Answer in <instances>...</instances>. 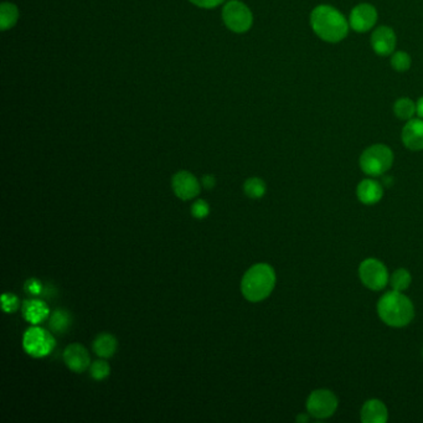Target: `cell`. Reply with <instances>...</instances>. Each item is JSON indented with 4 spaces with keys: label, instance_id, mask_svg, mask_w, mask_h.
<instances>
[{
    "label": "cell",
    "instance_id": "cell-1",
    "mask_svg": "<svg viewBox=\"0 0 423 423\" xmlns=\"http://www.w3.org/2000/svg\"><path fill=\"white\" fill-rule=\"evenodd\" d=\"M313 31L322 40L337 44L343 41L349 33V21L340 11L330 6H319L311 14Z\"/></svg>",
    "mask_w": 423,
    "mask_h": 423
},
{
    "label": "cell",
    "instance_id": "cell-4",
    "mask_svg": "<svg viewBox=\"0 0 423 423\" xmlns=\"http://www.w3.org/2000/svg\"><path fill=\"white\" fill-rule=\"evenodd\" d=\"M393 158V151L388 146L373 144L361 153L359 166L369 177H381L391 169Z\"/></svg>",
    "mask_w": 423,
    "mask_h": 423
},
{
    "label": "cell",
    "instance_id": "cell-17",
    "mask_svg": "<svg viewBox=\"0 0 423 423\" xmlns=\"http://www.w3.org/2000/svg\"><path fill=\"white\" fill-rule=\"evenodd\" d=\"M117 350V339L112 334L102 332L93 342V352L100 358H112Z\"/></svg>",
    "mask_w": 423,
    "mask_h": 423
},
{
    "label": "cell",
    "instance_id": "cell-10",
    "mask_svg": "<svg viewBox=\"0 0 423 423\" xmlns=\"http://www.w3.org/2000/svg\"><path fill=\"white\" fill-rule=\"evenodd\" d=\"M172 187L175 195L182 200H192L200 192L199 180L192 173L185 170L177 173L173 177Z\"/></svg>",
    "mask_w": 423,
    "mask_h": 423
},
{
    "label": "cell",
    "instance_id": "cell-30",
    "mask_svg": "<svg viewBox=\"0 0 423 423\" xmlns=\"http://www.w3.org/2000/svg\"><path fill=\"white\" fill-rule=\"evenodd\" d=\"M311 417H312V416H311V415H309V413H299V415H298L297 418H296V419H297V422L306 423V422H308V421H309V419H311Z\"/></svg>",
    "mask_w": 423,
    "mask_h": 423
},
{
    "label": "cell",
    "instance_id": "cell-15",
    "mask_svg": "<svg viewBox=\"0 0 423 423\" xmlns=\"http://www.w3.org/2000/svg\"><path fill=\"white\" fill-rule=\"evenodd\" d=\"M357 197H358L359 202L364 205H375L383 199V185L376 180H373V178L364 179L358 184Z\"/></svg>",
    "mask_w": 423,
    "mask_h": 423
},
{
    "label": "cell",
    "instance_id": "cell-6",
    "mask_svg": "<svg viewBox=\"0 0 423 423\" xmlns=\"http://www.w3.org/2000/svg\"><path fill=\"white\" fill-rule=\"evenodd\" d=\"M339 400L337 395L327 390L318 388L309 393L306 402L307 412L317 419H327L337 412Z\"/></svg>",
    "mask_w": 423,
    "mask_h": 423
},
{
    "label": "cell",
    "instance_id": "cell-3",
    "mask_svg": "<svg viewBox=\"0 0 423 423\" xmlns=\"http://www.w3.org/2000/svg\"><path fill=\"white\" fill-rule=\"evenodd\" d=\"M274 286V270L268 263H257L253 265L242 278V294L250 302H261L271 296Z\"/></svg>",
    "mask_w": 423,
    "mask_h": 423
},
{
    "label": "cell",
    "instance_id": "cell-26",
    "mask_svg": "<svg viewBox=\"0 0 423 423\" xmlns=\"http://www.w3.org/2000/svg\"><path fill=\"white\" fill-rule=\"evenodd\" d=\"M209 212H210V207H209V204L205 200L199 199L197 202L192 204V215L195 219H199V220L205 219L209 215Z\"/></svg>",
    "mask_w": 423,
    "mask_h": 423
},
{
    "label": "cell",
    "instance_id": "cell-19",
    "mask_svg": "<svg viewBox=\"0 0 423 423\" xmlns=\"http://www.w3.org/2000/svg\"><path fill=\"white\" fill-rule=\"evenodd\" d=\"M393 113L398 117V120L402 121H410L412 120L415 115H417L416 111V103L407 97L398 98V101L393 105Z\"/></svg>",
    "mask_w": 423,
    "mask_h": 423
},
{
    "label": "cell",
    "instance_id": "cell-32",
    "mask_svg": "<svg viewBox=\"0 0 423 423\" xmlns=\"http://www.w3.org/2000/svg\"><path fill=\"white\" fill-rule=\"evenodd\" d=\"M422 357H423V348H422Z\"/></svg>",
    "mask_w": 423,
    "mask_h": 423
},
{
    "label": "cell",
    "instance_id": "cell-9",
    "mask_svg": "<svg viewBox=\"0 0 423 423\" xmlns=\"http://www.w3.org/2000/svg\"><path fill=\"white\" fill-rule=\"evenodd\" d=\"M378 18L376 8L368 3H363L355 6L350 13L349 25L357 33H366L373 29L378 21Z\"/></svg>",
    "mask_w": 423,
    "mask_h": 423
},
{
    "label": "cell",
    "instance_id": "cell-20",
    "mask_svg": "<svg viewBox=\"0 0 423 423\" xmlns=\"http://www.w3.org/2000/svg\"><path fill=\"white\" fill-rule=\"evenodd\" d=\"M19 18V11L14 4L11 3H3L0 8V25L1 30L6 31L16 25Z\"/></svg>",
    "mask_w": 423,
    "mask_h": 423
},
{
    "label": "cell",
    "instance_id": "cell-11",
    "mask_svg": "<svg viewBox=\"0 0 423 423\" xmlns=\"http://www.w3.org/2000/svg\"><path fill=\"white\" fill-rule=\"evenodd\" d=\"M64 360L66 366L75 371V373H83L91 365V358L87 349L81 344H71L64 352Z\"/></svg>",
    "mask_w": 423,
    "mask_h": 423
},
{
    "label": "cell",
    "instance_id": "cell-25",
    "mask_svg": "<svg viewBox=\"0 0 423 423\" xmlns=\"http://www.w3.org/2000/svg\"><path fill=\"white\" fill-rule=\"evenodd\" d=\"M21 307L19 298L13 293H4L1 296V308L6 313H14Z\"/></svg>",
    "mask_w": 423,
    "mask_h": 423
},
{
    "label": "cell",
    "instance_id": "cell-5",
    "mask_svg": "<svg viewBox=\"0 0 423 423\" xmlns=\"http://www.w3.org/2000/svg\"><path fill=\"white\" fill-rule=\"evenodd\" d=\"M23 347L33 358H44L52 353L56 347V340L49 330L34 325L24 334Z\"/></svg>",
    "mask_w": 423,
    "mask_h": 423
},
{
    "label": "cell",
    "instance_id": "cell-8",
    "mask_svg": "<svg viewBox=\"0 0 423 423\" xmlns=\"http://www.w3.org/2000/svg\"><path fill=\"white\" fill-rule=\"evenodd\" d=\"M222 18L227 28L238 34L250 30L253 21V16L248 6L238 0H231L227 3L222 11Z\"/></svg>",
    "mask_w": 423,
    "mask_h": 423
},
{
    "label": "cell",
    "instance_id": "cell-12",
    "mask_svg": "<svg viewBox=\"0 0 423 423\" xmlns=\"http://www.w3.org/2000/svg\"><path fill=\"white\" fill-rule=\"evenodd\" d=\"M396 40V34L391 28L380 26L371 35V46L378 55L388 56L395 50Z\"/></svg>",
    "mask_w": 423,
    "mask_h": 423
},
{
    "label": "cell",
    "instance_id": "cell-28",
    "mask_svg": "<svg viewBox=\"0 0 423 423\" xmlns=\"http://www.w3.org/2000/svg\"><path fill=\"white\" fill-rule=\"evenodd\" d=\"M192 4H195V6H200V8H215V6H220L222 1H225V0H190Z\"/></svg>",
    "mask_w": 423,
    "mask_h": 423
},
{
    "label": "cell",
    "instance_id": "cell-31",
    "mask_svg": "<svg viewBox=\"0 0 423 423\" xmlns=\"http://www.w3.org/2000/svg\"><path fill=\"white\" fill-rule=\"evenodd\" d=\"M416 111H417V116L423 120V97H421L416 103Z\"/></svg>",
    "mask_w": 423,
    "mask_h": 423
},
{
    "label": "cell",
    "instance_id": "cell-16",
    "mask_svg": "<svg viewBox=\"0 0 423 423\" xmlns=\"http://www.w3.org/2000/svg\"><path fill=\"white\" fill-rule=\"evenodd\" d=\"M23 317L33 325H37L50 317V309L44 301L40 299H28L21 307Z\"/></svg>",
    "mask_w": 423,
    "mask_h": 423
},
{
    "label": "cell",
    "instance_id": "cell-23",
    "mask_svg": "<svg viewBox=\"0 0 423 423\" xmlns=\"http://www.w3.org/2000/svg\"><path fill=\"white\" fill-rule=\"evenodd\" d=\"M390 64L393 69L398 72H406L411 67V57L405 51H398L391 56Z\"/></svg>",
    "mask_w": 423,
    "mask_h": 423
},
{
    "label": "cell",
    "instance_id": "cell-24",
    "mask_svg": "<svg viewBox=\"0 0 423 423\" xmlns=\"http://www.w3.org/2000/svg\"><path fill=\"white\" fill-rule=\"evenodd\" d=\"M90 373H91L92 378L97 380V381H100V380L106 378L111 373V368L105 360H97L95 363L91 364Z\"/></svg>",
    "mask_w": 423,
    "mask_h": 423
},
{
    "label": "cell",
    "instance_id": "cell-18",
    "mask_svg": "<svg viewBox=\"0 0 423 423\" xmlns=\"http://www.w3.org/2000/svg\"><path fill=\"white\" fill-rule=\"evenodd\" d=\"M71 323H72V317L70 313L65 309H56L55 312L50 315L49 327L51 332L62 334L71 327Z\"/></svg>",
    "mask_w": 423,
    "mask_h": 423
},
{
    "label": "cell",
    "instance_id": "cell-13",
    "mask_svg": "<svg viewBox=\"0 0 423 423\" xmlns=\"http://www.w3.org/2000/svg\"><path fill=\"white\" fill-rule=\"evenodd\" d=\"M401 139L405 146L412 151H423V120L412 118L402 129Z\"/></svg>",
    "mask_w": 423,
    "mask_h": 423
},
{
    "label": "cell",
    "instance_id": "cell-2",
    "mask_svg": "<svg viewBox=\"0 0 423 423\" xmlns=\"http://www.w3.org/2000/svg\"><path fill=\"white\" fill-rule=\"evenodd\" d=\"M378 315L388 327L405 328L415 318L412 301L403 292L390 291L378 299L376 306Z\"/></svg>",
    "mask_w": 423,
    "mask_h": 423
},
{
    "label": "cell",
    "instance_id": "cell-14",
    "mask_svg": "<svg viewBox=\"0 0 423 423\" xmlns=\"http://www.w3.org/2000/svg\"><path fill=\"white\" fill-rule=\"evenodd\" d=\"M360 419L364 423H386L388 419V407L381 400L370 398L361 407Z\"/></svg>",
    "mask_w": 423,
    "mask_h": 423
},
{
    "label": "cell",
    "instance_id": "cell-29",
    "mask_svg": "<svg viewBox=\"0 0 423 423\" xmlns=\"http://www.w3.org/2000/svg\"><path fill=\"white\" fill-rule=\"evenodd\" d=\"M202 184L205 189H212L216 185V179L214 175H204L202 179Z\"/></svg>",
    "mask_w": 423,
    "mask_h": 423
},
{
    "label": "cell",
    "instance_id": "cell-27",
    "mask_svg": "<svg viewBox=\"0 0 423 423\" xmlns=\"http://www.w3.org/2000/svg\"><path fill=\"white\" fill-rule=\"evenodd\" d=\"M25 291L33 296H39L42 292V283L36 278H30L26 281Z\"/></svg>",
    "mask_w": 423,
    "mask_h": 423
},
{
    "label": "cell",
    "instance_id": "cell-21",
    "mask_svg": "<svg viewBox=\"0 0 423 423\" xmlns=\"http://www.w3.org/2000/svg\"><path fill=\"white\" fill-rule=\"evenodd\" d=\"M411 282H412V276L406 268H398L390 277L391 287L393 291L398 292H405L411 286Z\"/></svg>",
    "mask_w": 423,
    "mask_h": 423
},
{
    "label": "cell",
    "instance_id": "cell-7",
    "mask_svg": "<svg viewBox=\"0 0 423 423\" xmlns=\"http://www.w3.org/2000/svg\"><path fill=\"white\" fill-rule=\"evenodd\" d=\"M359 278L370 291H383L390 282L386 266L378 258H366L359 266Z\"/></svg>",
    "mask_w": 423,
    "mask_h": 423
},
{
    "label": "cell",
    "instance_id": "cell-22",
    "mask_svg": "<svg viewBox=\"0 0 423 423\" xmlns=\"http://www.w3.org/2000/svg\"><path fill=\"white\" fill-rule=\"evenodd\" d=\"M243 190H245L247 197H251V199H261V197H265V194L267 192V187H266V182H263L262 179L250 178L245 182Z\"/></svg>",
    "mask_w": 423,
    "mask_h": 423
}]
</instances>
